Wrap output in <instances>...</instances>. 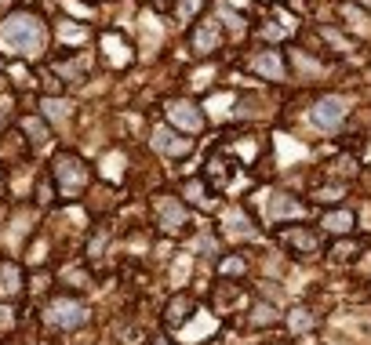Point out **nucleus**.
<instances>
[{"mask_svg": "<svg viewBox=\"0 0 371 345\" xmlns=\"http://www.w3.org/2000/svg\"><path fill=\"white\" fill-rule=\"evenodd\" d=\"M0 47L11 55H41L44 51V22L36 15H11L0 25Z\"/></svg>", "mask_w": 371, "mask_h": 345, "instance_id": "f257e3e1", "label": "nucleus"}, {"mask_svg": "<svg viewBox=\"0 0 371 345\" xmlns=\"http://www.w3.org/2000/svg\"><path fill=\"white\" fill-rule=\"evenodd\" d=\"M51 175H55V182H59V189L66 197H76L84 189V182H87V171H84V164L73 157V153H59L55 160H51Z\"/></svg>", "mask_w": 371, "mask_h": 345, "instance_id": "f03ea898", "label": "nucleus"}, {"mask_svg": "<svg viewBox=\"0 0 371 345\" xmlns=\"http://www.w3.org/2000/svg\"><path fill=\"white\" fill-rule=\"evenodd\" d=\"M47 316H51V324L62 327V331H73V327L87 324V309L81 302H73V298H55V302H51V309H47Z\"/></svg>", "mask_w": 371, "mask_h": 345, "instance_id": "7ed1b4c3", "label": "nucleus"}, {"mask_svg": "<svg viewBox=\"0 0 371 345\" xmlns=\"http://www.w3.org/2000/svg\"><path fill=\"white\" fill-rule=\"evenodd\" d=\"M346 98H339V95H328V98H321L313 106V113H310V120L321 127V131H331V127H339L342 120H346Z\"/></svg>", "mask_w": 371, "mask_h": 345, "instance_id": "20e7f679", "label": "nucleus"}, {"mask_svg": "<svg viewBox=\"0 0 371 345\" xmlns=\"http://www.w3.org/2000/svg\"><path fill=\"white\" fill-rule=\"evenodd\" d=\"M153 146H157L164 157H186L189 138H182L178 131H171V127H157V131H153Z\"/></svg>", "mask_w": 371, "mask_h": 345, "instance_id": "39448f33", "label": "nucleus"}, {"mask_svg": "<svg viewBox=\"0 0 371 345\" xmlns=\"http://www.w3.org/2000/svg\"><path fill=\"white\" fill-rule=\"evenodd\" d=\"M168 117H171V124L186 127V131H200V127H204V113L193 106V102H171Z\"/></svg>", "mask_w": 371, "mask_h": 345, "instance_id": "423d86ee", "label": "nucleus"}, {"mask_svg": "<svg viewBox=\"0 0 371 345\" xmlns=\"http://www.w3.org/2000/svg\"><path fill=\"white\" fill-rule=\"evenodd\" d=\"M157 219H160V225L164 229H182L186 225V208L178 200H160V208H157Z\"/></svg>", "mask_w": 371, "mask_h": 345, "instance_id": "0eeeda50", "label": "nucleus"}, {"mask_svg": "<svg viewBox=\"0 0 371 345\" xmlns=\"http://www.w3.org/2000/svg\"><path fill=\"white\" fill-rule=\"evenodd\" d=\"M219 36H222L219 22H200V30L193 33V47H197V55H208V51L219 47Z\"/></svg>", "mask_w": 371, "mask_h": 345, "instance_id": "6e6552de", "label": "nucleus"}, {"mask_svg": "<svg viewBox=\"0 0 371 345\" xmlns=\"http://www.w3.org/2000/svg\"><path fill=\"white\" fill-rule=\"evenodd\" d=\"M19 284H22V273L15 262H0V295L4 298H15L19 295Z\"/></svg>", "mask_w": 371, "mask_h": 345, "instance_id": "1a4fd4ad", "label": "nucleus"}, {"mask_svg": "<svg viewBox=\"0 0 371 345\" xmlns=\"http://www.w3.org/2000/svg\"><path fill=\"white\" fill-rule=\"evenodd\" d=\"M291 214H302V203L288 193H277L270 200V219H291Z\"/></svg>", "mask_w": 371, "mask_h": 345, "instance_id": "9d476101", "label": "nucleus"}, {"mask_svg": "<svg viewBox=\"0 0 371 345\" xmlns=\"http://www.w3.org/2000/svg\"><path fill=\"white\" fill-rule=\"evenodd\" d=\"M255 69L262 76H270V80H284V62H280L273 51H262V55H255Z\"/></svg>", "mask_w": 371, "mask_h": 345, "instance_id": "9b49d317", "label": "nucleus"}, {"mask_svg": "<svg viewBox=\"0 0 371 345\" xmlns=\"http://www.w3.org/2000/svg\"><path fill=\"white\" fill-rule=\"evenodd\" d=\"M288 247H295V251H302V254H310V251H317V233H306V229H288L284 236Z\"/></svg>", "mask_w": 371, "mask_h": 345, "instance_id": "f8f14e48", "label": "nucleus"}, {"mask_svg": "<svg viewBox=\"0 0 371 345\" xmlns=\"http://www.w3.org/2000/svg\"><path fill=\"white\" fill-rule=\"evenodd\" d=\"M189 305H193V302H189L186 295H175V302H168V313H164V320H168L171 327H178V324L189 316Z\"/></svg>", "mask_w": 371, "mask_h": 345, "instance_id": "ddd939ff", "label": "nucleus"}, {"mask_svg": "<svg viewBox=\"0 0 371 345\" xmlns=\"http://www.w3.org/2000/svg\"><path fill=\"white\" fill-rule=\"evenodd\" d=\"M102 51L109 55V62H113V66H124V62L131 58V55H127V47H124V41H120V36H102Z\"/></svg>", "mask_w": 371, "mask_h": 345, "instance_id": "4468645a", "label": "nucleus"}, {"mask_svg": "<svg viewBox=\"0 0 371 345\" xmlns=\"http://www.w3.org/2000/svg\"><path fill=\"white\" fill-rule=\"evenodd\" d=\"M226 229H229L233 236H251V222H248L237 208H233V211H226Z\"/></svg>", "mask_w": 371, "mask_h": 345, "instance_id": "2eb2a0df", "label": "nucleus"}, {"mask_svg": "<svg viewBox=\"0 0 371 345\" xmlns=\"http://www.w3.org/2000/svg\"><path fill=\"white\" fill-rule=\"evenodd\" d=\"M324 225L331 229V233H350V229H353V214L350 211H335V214H328V219H324Z\"/></svg>", "mask_w": 371, "mask_h": 345, "instance_id": "dca6fc26", "label": "nucleus"}, {"mask_svg": "<svg viewBox=\"0 0 371 345\" xmlns=\"http://www.w3.org/2000/svg\"><path fill=\"white\" fill-rule=\"evenodd\" d=\"M22 131L30 135L36 146H41V142H47V127H44L41 120H33V117H25V120H22Z\"/></svg>", "mask_w": 371, "mask_h": 345, "instance_id": "f3484780", "label": "nucleus"}, {"mask_svg": "<svg viewBox=\"0 0 371 345\" xmlns=\"http://www.w3.org/2000/svg\"><path fill=\"white\" fill-rule=\"evenodd\" d=\"M41 106H44V113H47V117H51V120H59V124H62V120H66V117H70V106H66V102H55V98H44V102H41Z\"/></svg>", "mask_w": 371, "mask_h": 345, "instance_id": "a211bd4d", "label": "nucleus"}, {"mask_svg": "<svg viewBox=\"0 0 371 345\" xmlns=\"http://www.w3.org/2000/svg\"><path fill=\"white\" fill-rule=\"evenodd\" d=\"M62 76H70V80H73V76H84L87 73V62L84 58H76V62H59V66H55Z\"/></svg>", "mask_w": 371, "mask_h": 345, "instance_id": "6ab92c4d", "label": "nucleus"}, {"mask_svg": "<svg viewBox=\"0 0 371 345\" xmlns=\"http://www.w3.org/2000/svg\"><path fill=\"white\" fill-rule=\"evenodd\" d=\"M288 324H291V331H306V327H313V313L310 309H295Z\"/></svg>", "mask_w": 371, "mask_h": 345, "instance_id": "aec40b11", "label": "nucleus"}, {"mask_svg": "<svg viewBox=\"0 0 371 345\" xmlns=\"http://www.w3.org/2000/svg\"><path fill=\"white\" fill-rule=\"evenodd\" d=\"M59 36H62V41H84V25L62 22V25H59Z\"/></svg>", "mask_w": 371, "mask_h": 345, "instance_id": "412c9836", "label": "nucleus"}, {"mask_svg": "<svg viewBox=\"0 0 371 345\" xmlns=\"http://www.w3.org/2000/svg\"><path fill=\"white\" fill-rule=\"evenodd\" d=\"M204 4V0H178V19H182V22H189V19H193V11Z\"/></svg>", "mask_w": 371, "mask_h": 345, "instance_id": "4be33fe9", "label": "nucleus"}, {"mask_svg": "<svg viewBox=\"0 0 371 345\" xmlns=\"http://www.w3.org/2000/svg\"><path fill=\"white\" fill-rule=\"evenodd\" d=\"M226 106H229V98L226 95H219V98H211V117H226Z\"/></svg>", "mask_w": 371, "mask_h": 345, "instance_id": "5701e85b", "label": "nucleus"}, {"mask_svg": "<svg viewBox=\"0 0 371 345\" xmlns=\"http://www.w3.org/2000/svg\"><path fill=\"white\" fill-rule=\"evenodd\" d=\"M222 273H226V276H229V273L240 276V273H244V262H240V258H226V262H222Z\"/></svg>", "mask_w": 371, "mask_h": 345, "instance_id": "b1692460", "label": "nucleus"}, {"mask_svg": "<svg viewBox=\"0 0 371 345\" xmlns=\"http://www.w3.org/2000/svg\"><path fill=\"white\" fill-rule=\"evenodd\" d=\"M270 320H277L273 309H270V305H259V309H255V324H270Z\"/></svg>", "mask_w": 371, "mask_h": 345, "instance_id": "393cba45", "label": "nucleus"}, {"mask_svg": "<svg viewBox=\"0 0 371 345\" xmlns=\"http://www.w3.org/2000/svg\"><path fill=\"white\" fill-rule=\"evenodd\" d=\"M342 197V189H321V193H317V200H339Z\"/></svg>", "mask_w": 371, "mask_h": 345, "instance_id": "a878e982", "label": "nucleus"}, {"mask_svg": "<svg viewBox=\"0 0 371 345\" xmlns=\"http://www.w3.org/2000/svg\"><path fill=\"white\" fill-rule=\"evenodd\" d=\"M153 345H171V342H168V338H157V342H153Z\"/></svg>", "mask_w": 371, "mask_h": 345, "instance_id": "bb28decb", "label": "nucleus"}, {"mask_svg": "<svg viewBox=\"0 0 371 345\" xmlns=\"http://www.w3.org/2000/svg\"><path fill=\"white\" fill-rule=\"evenodd\" d=\"M0 4H11V0H0Z\"/></svg>", "mask_w": 371, "mask_h": 345, "instance_id": "cd10ccee", "label": "nucleus"}, {"mask_svg": "<svg viewBox=\"0 0 371 345\" xmlns=\"http://www.w3.org/2000/svg\"><path fill=\"white\" fill-rule=\"evenodd\" d=\"M364 4H371V0H364Z\"/></svg>", "mask_w": 371, "mask_h": 345, "instance_id": "c85d7f7f", "label": "nucleus"}]
</instances>
